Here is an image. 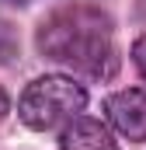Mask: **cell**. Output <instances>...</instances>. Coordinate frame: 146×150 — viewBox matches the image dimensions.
I'll use <instances>...</instances> for the list:
<instances>
[{"label":"cell","mask_w":146,"mask_h":150,"mask_svg":"<svg viewBox=\"0 0 146 150\" xmlns=\"http://www.w3.org/2000/svg\"><path fill=\"white\" fill-rule=\"evenodd\" d=\"M38 52L73 74L111 80L118 74L115 21L94 4H63L42 18L35 32Z\"/></svg>","instance_id":"1"},{"label":"cell","mask_w":146,"mask_h":150,"mask_svg":"<svg viewBox=\"0 0 146 150\" xmlns=\"http://www.w3.org/2000/svg\"><path fill=\"white\" fill-rule=\"evenodd\" d=\"M87 108V91L84 84H77L73 77L63 74H45L32 80L18 101V115L28 129H56L59 122H70Z\"/></svg>","instance_id":"2"},{"label":"cell","mask_w":146,"mask_h":150,"mask_svg":"<svg viewBox=\"0 0 146 150\" xmlns=\"http://www.w3.org/2000/svg\"><path fill=\"white\" fill-rule=\"evenodd\" d=\"M105 115L108 122L125 136V140H146V87H125L105 98Z\"/></svg>","instance_id":"3"},{"label":"cell","mask_w":146,"mask_h":150,"mask_svg":"<svg viewBox=\"0 0 146 150\" xmlns=\"http://www.w3.org/2000/svg\"><path fill=\"white\" fill-rule=\"evenodd\" d=\"M59 150H118V140L111 136V129L105 122L77 115L59 133Z\"/></svg>","instance_id":"4"},{"label":"cell","mask_w":146,"mask_h":150,"mask_svg":"<svg viewBox=\"0 0 146 150\" xmlns=\"http://www.w3.org/2000/svg\"><path fill=\"white\" fill-rule=\"evenodd\" d=\"M18 56V32H14V25L11 21H4L0 18V67L4 63H11Z\"/></svg>","instance_id":"5"},{"label":"cell","mask_w":146,"mask_h":150,"mask_svg":"<svg viewBox=\"0 0 146 150\" xmlns=\"http://www.w3.org/2000/svg\"><path fill=\"white\" fill-rule=\"evenodd\" d=\"M132 63H136V70L146 77V35H139L132 42Z\"/></svg>","instance_id":"6"},{"label":"cell","mask_w":146,"mask_h":150,"mask_svg":"<svg viewBox=\"0 0 146 150\" xmlns=\"http://www.w3.org/2000/svg\"><path fill=\"white\" fill-rule=\"evenodd\" d=\"M7 112H11V98H7V91L0 87V119H4Z\"/></svg>","instance_id":"7"},{"label":"cell","mask_w":146,"mask_h":150,"mask_svg":"<svg viewBox=\"0 0 146 150\" xmlns=\"http://www.w3.org/2000/svg\"><path fill=\"white\" fill-rule=\"evenodd\" d=\"M4 4H11V7H25V4H32V0H4Z\"/></svg>","instance_id":"8"}]
</instances>
